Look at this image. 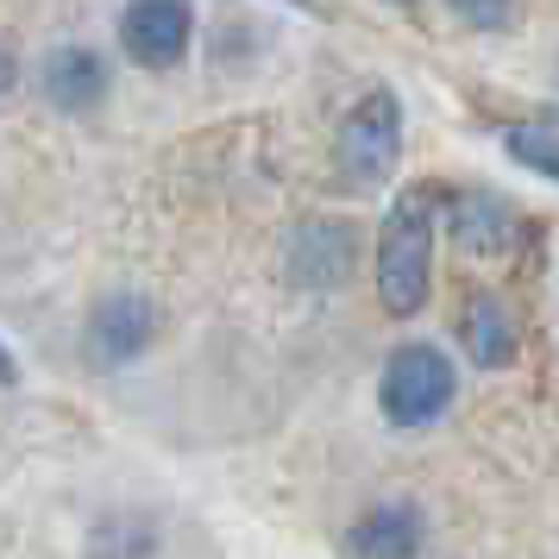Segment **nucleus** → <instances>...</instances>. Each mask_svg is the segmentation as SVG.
<instances>
[{"mask_svg": "<svg viewBox=\"0 0 559 559\" xmlns=\"http://www.w3.org/2000/svg\"><path fill=\"white\" fill-rule=\"evenodd\" d=\"M433 207H440V189L421 182V189H403L390 221L378 233V302L390 314H421L428 302V271H433Z\"/></svg>", "mask_w": 559, "mask_h": 559, "instance_id": "obj_1", "label": "nucleus"}, {"mask_svg": "<svg viewBox=\"0 0 559 559\" xmlns=\"http://www.w3.org/2000/svg\"><path fill=\"white\" fill-rule=\"evenodd\" d=\"M396 157H403V107H396L390 88H371L346 114L340 145H333V164H340L346 189H378V182H390Z\"/></svg>", "mask_w": 559, "mask_h": 559, "instance_id": "obj_2", "label": "nucleus"}, {"mask_svg": "<svg viewBox=\"0 0 559 559\" xmlns=\"http://www.w3.org/2000/svg\"><path fill=\"white\" fill-rule=\"evenodd\" d=\"M459 390V371L447 365V353H433V346H396L390 365H383V383H378V403L383 415L396 421V428H421L433 415H447Z\"/></svg>", "mask_w": 559, "mask_h": 559, "instance_id": "obj_3", "label": "nucleus"}, {"mask_svg": "<svg viewBox=\"0 0 559 559\" xmlns=\"http://www.w3.org/2000/svg\"><path fill=\"white\" fill-rule=\"evenodd\" d=\"M522 207H509L503 195H490V189H465L453 195V246L465 258H478V264H503L515 258L522 246Z\"/></svg>", "mask_w": 559, "mask_h": 559, "instance_id": "obj_4", "label": "nucleus"}, {"mask_svg": "<svg viewBox=\"0 0 559 559\" xmlns=\"http://www.w3.org/2000/svg\"><path fill=\"white\" fill-rule=\"evenodd\" d=\"M189 32H195V20H189L182 0H132L127 13H120V45H127V57L132 63H145V70H170V63H182Z\"/></svg>", "mask_w": 559, "mask_h": 559, "instance_id": "obj_5", "label": "nucleus"}, {"mask_svg": "<svg viewBox=\"0 0 559 559\" xmlns=\"http://www.w3.org/2000/svg\"><path fill=\"white\" fill-rule=\"evenodd\" d=\"M459 340H465V358H472L478 371H503L509 358H515V346H522L515 308H509L503 296H490V289L465 296V308H459Z\"/></svg>", "mask_w": 559, "mask_h": 559, "instance_id": "obj_6", "label": "nucleus"}, {"mask_svg": "<svg viewBox=\"0 0 559 559\" xmlns=\"http://www.w3.org/2000/svg\"><path fill=\"white\" fill-rule=\"evenodd\" d=\"M152 346V302L139 296H114V302L95 308V328H88V353L102 365H127Z\"/></svg>", "mask_w": 559, "mask_h": 559, "instance_id": "obj_7", "label": "nucleus"}, {"mask_svg": "<svg viewBox=\"0 0 559 559\" xmlns=\"http://www.w3.org/2000/svg\"><path fill=\"white\" fill-rule=\"evenodd\" d=\"M45 95H51L63 114H88V107L107 95V63L82 45H63V51L45 63Z\"/></svg>", "mask_w": 559, "mask_h": 559, "instance_id": "obj_8", "label": "nucleus"}, {"mask_svg": "<svg viewBox=\"0 0 559 559\" xmlns=\"http://www.w3.org/2000/svg\"><path fill=\"white\" fill-rule=\"evenodd\" d=\"M421 547V515L403 503L371 509L353 534H346V554H415Z\"/></svg>", "mask_w": 559, "mask_h": 559, "instance_id": "obj_9", "label": "nucleus"}, {"mask_svg": "<svg viewBox=\"0 0 559 559\" xmlns=\"http://www.w3.org/2000/svg\"><path fill=\"white\" fill-rule=\"evenodd\" d=\"M503 152L522 157L528 170L559 182V120H528V127H509L503 132Z\"/></svg>", "mask_w": 559, "mask_h": 559, "instance_id": "obj_10", "label": "nucleus"}, {"mask_svg": "<svg viewBox=\"0 0 559 559\" xmlns=\"http://www.w3.org/2000/svg\"><path fill=\"white\" fill-rule=\"evenodd\" d=\"M459 20H472V26H503L509 20V0H447Z\"/></svg>", "mask_w": 559, "mask_h": 559, "instance_id": "obj_11", "label": "nucleus"}, {"mask_svg": "<svg viewBox=\"0 0 559 559\" xmlns=\"http://www.w3.org/2000/svg\"><path fill=\"white\" fill-rule=\"evenodd\" d=\"M7 88H13V51L0 45V95H7Z\"/></svg>", "mask_w": 559, "mask_h": 559, "instance_id": "obj_12", "label": "nucleus"}]
</instances>
